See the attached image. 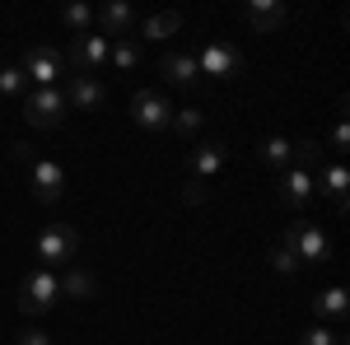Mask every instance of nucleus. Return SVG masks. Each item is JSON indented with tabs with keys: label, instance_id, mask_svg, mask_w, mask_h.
<instances>
[{
	"label": "nucleus",
	"instance_id": "nucleus-1",
	"mask_svg": "<svg viewBox=\"0 0 350 345\" xmlns=\"http://www.w3.org/2000/svg\"><path fill=\"white\" fill-rule=\"evenodd\" d=\"M14 159L28 168V187H33V196H38V201H47V206H52V201L66 196V168H61L56 159L33 154V145H24V140L14 145Z\"/></svg>",
	"mask_w": 350,
	"mask_h": 345
},
{
	"label": "nucleus",
	"instance_id": "nucleus-2",
	"mask_svg": "<svg viewBox=\"0 0 350 345\" xmlns=\"http://www.w3.org/2000/svg\"><path fill=\"white\" fill-rule=\"evenodd\" d=\"M56 299H61V275L47 271V266H33L24 275V285H19V313L24 318H42Z\"/></svg>",
	"mask_w": 350,
	"mask_h": 345
},
{
	"label": "nucleus",
	"instance_id": "nucleus-3",
	"mask_svg": "<svg viewBox=\"0 0 350 345\" xmlns=\"http://www.w3.org/2000/svg\"><path fill=\"white\" fill-rule=\"evenodd\" d=\"M75 252H80V234L70 224H42V234L33 243V257H38V266H47V271L75 262Z\"/></svg>",
	"mask_w": 350,
	"mask_h": 345
},
{
	"label": "nucleus",
	"instance_id": "nucleus-4",
	"mask_svg": "<svg viewBox=\"0 0 350 345\" xmlns=\"http://www.w3.org/2000/svg\"><path fill=\"white\" fill-rule=\"evenodd\" d=\"M112 56V38H103L98 28H89L80 38H70V52H66V70L75 75H98Z\"/></svg>",
	"mask_w": 350,
	"mask_h": 345
},
{
	"label": "nucleus",
	"instance_id": "nucleus-5",
	"mask_svg": "<svg viewBox=\"0 0 350 345\" xmlns=\"http://www.w3.org/2000/svg\"><path fill=\"white\" fill-rule=\"evenodd\" d=\"M19 70H24L28 89H61V80H66V56L56 52V47H28Z\"/></svg>",
	"mask_w": 350,
	"mask_h": 345
},
{
	"label": "nucleus",
	"instance_id": "nucleus-6",
	"mask_svg": "<svg viewBox=\"0 0 350 345\" xmlns=\"http://www.w3.org/2000/svg\"><path fill=\"white\" fill-rule=\"evenodd\" d=\"M66 112H70V103H66L61 89H28V94H24V122H28V126H38V131L61 126Z\"/></svg>",
	"mask_w": 350,
	"mask_h": 345
},
{
	"label": "nucleus",
	"instance_id": "nucleus-7",
	"mask_svg": "<svg viewBox=\"0 0 350 345\" xmlns=\"http://www.w3.org/2000/svg\"><path fill=\"white\" fill-rule=\"evenodd\" d=\"M285 247L299 257V266H318V262L332 257V243H327V234L313 219H295V224L285 229Z\"/></svg>",
	"mask_w": 350,
	"mask_h": 345
},
{
	"label": "nucleus",
	"instance_id": "nucleus-8",
	"mask_svg": "<svg viewBox=\"0 0 350 345\" xmlns=\"http://www.w3.org/2000/svg\"><path fill=\"white\" fill-rule=\"evenodd\" d=\"M191 56H196V70L211 75V80H234L243 70V52L229 47V42H219V38H211L201 52H191Z\"/></svg>",
	"mask_w": 350,
	"mask_h": 345
},
{
	"label": "nucleus",
	"instance_id": "nucleus-9",
	"mask_svg": "<svg viewBox=\"0 0 350 345\" xmlns=\"http://www.w3.org/2000/svg\"><path fill=\"white\" fill-rule=\"evenodd\" d=\"M131 117H135V126H145V131H168L173 126V103L163 98L159 89H135Z\"/></svg>",
	"mask_w": 350,
	"mask_h": 345
},
{
	"label": "nucleus",
	"instance_id": "nucleus-10",
	"mask_svg": "<svg viewBox=\"0 0 350 345\" xmlns=\"http://www.w3.org/2000/svg\"><path fill=\"white\" fill-rule=\"evenodd\" d=\"M346 187H350V168L341 159H327L318 173H313V191H323L336 210H346Z\"/></svg>",
	"mask_w": 350,
	"mask_h": 345
},
{
	"label": "nucleus",
	"instance_id": "nucleus-11",
	"mask_svg": "<svg viewBox=\"0 0 350 345\" xmlns=\"http://www.w3.org/2000/svg\"><path fill=\"white\" fill-rule=\"evenodd\" d=\"M224 159H229V150H224V140H206V145H196L187 159V178L191 182H211L219 168H224Z\"/></svg>",
	"mask_w": 350,
	"mask_h": 345
},
{
	"label": "nucleus",
	"instance_id": "nucleus-12",
	"mask_svg": "<svg viewBox=\"0 0 350 345\" xmlns=\"http://www.w3.org/2000/svg\"><path fill=\"white\" fill-rule=\"evenodd\" d=\"M66 103L80 107V112H94V107H103V98H108V89L98 84V75H66Z\"/></svg>",
	"mask_w": 350,
	"mask_h": 345
},
{
	"label": "nucleus",
	"instance_id": "nucleus-13",
	"mask_svg": "<svg viewBox=\"0 0 350 345\" xmlns=\"http://www.w3.org/2000/svg\"><path fill=\"white\" fill-rule=\"evenodd\" d=\"M94 24H98V33L103 38H131V28H135V10L126 5V0H112V5H103V10H94Z\"/></svg>",
	"mask_w": 350,
	"mask_h": 345
},
{
	"label": "nucleus",
	"instance_id": "nucleus-14",
	"mask_svg": "<svg viewBox=\"0 0 350 345\" xmlns=\"http://www.w3.org/2000/svg\"><path fill=\"white\" fill-rule=\"evenodd\" d=\"M313 196H318V191H313V173H308V168H285V173H280V201H285L290 210H304Z\"/></svg>",
	"mask_w": 350,
	"mask_h": 345
},
{
	"label": "nucleus",
	"instance_id": "nucleus-15",
	"mask_svg": "<svg viewBox=\"0 0 350 345\" xmlns=\"http://www.w3.org/2000/svg\"><path fill=\"white\" fill-rule=\"evenodd\" d=\"M159 70H163V80L178 84V89H191V84L201 80V70H196V56H191V52H168V56L159 61Z\"/></svg>",
	"mask_w": 350,
	"mask_h": 345
},
{
	"label": "nucleus",
	"instance_id": "nucleus-16",
	"mask_svg": "<svg viewBox=\"0 0 350 345\" xmlns=\"http://www.w3.org/2000/svg\"><path fill=\"white\" fill-rule=\"evenodd\" d=\"M243 19L257 28V33H271V28L285 24V5H280V0H247Z\"/></svg>",
	"mask_w": 350,
	"mask_h": 345
},
{
	"label": "nucleus",
	"instance_id": "nucleus-17",
	"mask_svg": "<svg viewBox=\"0 0 350 345\" xmlns=\"http://www.w3.org/2000/svg\"><path fill=\"white\" fill-rule=\"evenodd\" d=\"M257 154H262L267 168L285 173V168H295V140H285V135H267V140L257 145Z\"/></svg>",
	"mask_w": 350,
	"mask_h": 345
},
{
	"label": "nucleus",
	"instance_id": "nucleus-18",
	"mask_svg": "<svg viewBox=\"0 0 350 345\" xmlns=\"http://www.w3.org/2000/svg\"><path fill=\"white\" fill-rule=\"evenodd\" d=\"M313 313H318V318H346L350 313V294L341 290V285H327V290L313 299Z\"/></svg>",
	"mask_w": 350,
	"mask_h": 345
},
{
	"label": "nucleus",
	"instance_id": "nucleus-19",
	"mask_svg": "<svg viewBox=\"0 0 350 345\" xmlns=\"http://www.w3.org/2000/svg\"><path fill=\"white\" fill-rule=\"evenodd\" d=\"M94 275L89 271H80V266H70L66 275H61V299H94Z\"/></svg>",
	"mask_w": 350,
	"mask_h": 345
},
{
	"label": "nucleus",
	"instance_id": "nucleus-20",
	"mask_svg": "<svg viewBox=\"0 0 350 345\" xmlns=\"http://www.w3.org/2000/svg\"><path fill=\"white\" fill-rule=\"evenodd\" d=\"M178 28H183V14L178 10H159V14H150L140 24V38H173Z\"/></svg>",
	"mask_w": 350,
	"mask_h": 345
},
{
	"label": "nucleus",
	"instance_id": "nucleus-21",
	"mask_svg": "<svg viewBox=\"0 0 350 345\" xmlns=\"http://www.w3.org/2000/svg\"><path fill=\"white\" fill-rule=\"evenodd\" d=\"M108 66L112 70H135V66H140V42H135V38H117Z\"/></svg>",
	"mask_w": 350,
	"mask_h": 345
},
{
	"label": "nucleus",
	"instance_id": "nucleus-22",
	"mask_svg": "<svg viewBox=\"0 0 350 345\" xmlns=\"http://www.w3.org/2000/svg\"><path fill=\"white\" fill-rule=\"evenodd\" d=\"M201 126H206V112H201V107H173V126H168V131H178V135L191 140Z\"/></svg>",
	"mask_w": 350,
	"mask_h": 345
},
{
	"label": "nucleus",
	"instance_id": "nucleus-23",
	"mask_svg": "<svg viewBox=\"0 0 350 345\" xmlns=\"http://www.w3.org/2000/svg\"><path fill=\"white\" fill-rule=\"evenodd\" d=\"M61 24L80 38V33H89V28H94V10H89V5H66V10H61Z\"/></svg>",
	"mask_w": 350,
	"mask_h": 345
},
{
	"label": "nucleus",
	"instance_id": "nucleus-24",
	"mask_svg": "<svg viewBox=\"0 0 350 345\" xmlns=\"http://www.w3.org/2000/svg\"><path fill=\"white\" fill-rule=\"evenodd\" d=\"M295 168H308V173H318V168H323L327 163V154H323V145H318V140H299L295 145Z\"/></svg>",
	"mask_w": 350,
	"mask_h": 345
},
{
	"label": "nucleus",
	"instance_id": "nucleus-25",
	"mask_svg": "<svg viewBox=\"0 0 350 345\" xmlns=\"http://www.w3.org/2000/svg\"><path fill=\"white\" fill-rule=\"evenodd\" d=\"M0 94H5V98H24L28 94V80H24L19 66H0Z\"/></svg>",
	"mask_w": 350,
	"mask_h": 345
},
{
	"label": "nucleus",
	"instance_id": "nucleus-26",
	"mask_svg": "<svg viewBox=\"0 0 350 345\" xmlns=\"http://www.w3.org/2000/svg\"><path fill=\"white\" fill-rule=\"evenodd\" d=\"M299 345H341V336H336L327 322H318V327H308V331L299 336Z\"/></svg>",
	"mask_w": 350,
	"mask_h": 345
},
{
	"label": "nucleus",
	"instance_id": "nucleus-27",
	"mask_svg": "<svg viewBox=\"0 0 350 345\" xmlns=\"http://www.w3.org/2000/svg\"><path fill=\"white\" fill-rule=\"evenodd\" d=\"M271 266H275L280 275H295V271H299V257L285 247V243H275V247H271Z\"/></svg>",
	"mask_w": 350,
	"mask_h": 345
},
{
	"label": "nucleus",
	"instance_id": "nucleus-28",
	"mask_svg": "<svg viewBox=\"0 0 350 345\" xmlns=\"http://www.w3.org/2000/svg\"><path fill=\"white\" fill-rule=\"evenodd\" d=\"M332 150H336V154H346V150H350V126H346V117H336V126H332Z\"/></svg>",
	"mask_w": 350,
	"mask_h": 345
},
{
	"label": "nucleus",
	"instance_id": "nucleus-29",
	"mask_svg": "<svg viewBox=\"0 0 350 345\" xmlns=\"http://www.w3.org/2000/svg\"><path fill=\"white\" fill-rule=\"evenodd\" d=\"M14 345H52V336H47L42 327H24V331L14 336Z\"/></svg>",
	"mask_w": 350,
	"mask_h": 345
},
{
	"label": "nucleus",
	"instance_id": "nucleus-30",
	"mask_svg": "<svg viewBox=\"0 0 350 345\" xmlns=\"http://www.w3.org/2000/svg\"><path fill=\"white\" fill-rule=\"evenodd\" d=\"M183 196H187L191 206H196V201H201V196H206V182H191V178H187V191H183Z\"/></svg>",
	"mask_w": 350,
	"mask_h": 345
}]
</instances>
